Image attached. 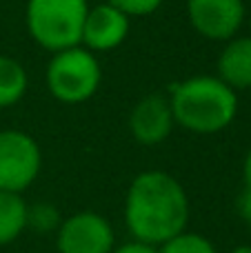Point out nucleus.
Returning a JSON list of instances; mask_svg holds the SVG:
<instances>
[{
    "label": "nucleus",
    "mask_w": 251,
    "mask_h": 253,
    "mask_svg": "<svg viewBox=\"0 0 251 253\" xmlns=\"http://www.w3.org/2000/svg\"><path fill=\"white\" fill-rule=\"evenodd\" d=\"M243 178H245V191H251V149L247 151V156H245Z\"/></svg>",
    "instance_id": "18"
},
{
    "label": "nucleus",
    "mask_w": 251,
    "mask_h": 253,
    "mask_svg": "<svg viewBox=\"0 0 251 253\" xmlns=\"http://www.w3.org/2000/svg\"><path fill=\"white\" fill-rule=\"evenodd\" d=\"M111 253H158V247H151V245H145V242H127V245L118 247V249H114Z\"/></svg>",
    "instance_id": "16"
},
{
    "label": "nucleus",
    "mask_w": 251,
    "mask_h": 253,
    "mask_svg": "<svg viewBox=\"0 0 251 253\" xmlns=\"http://www.w3.org/2000/svg\"><path fill=\"white\" fill-rule=\"evenodd\" d=\"M102 83V69L96 53L84 49L83 44L69 47L51 53L44 71L47 91L62 105H83Z\"/></svg>",
    "instance_id": "4"
},
{
    "label": "nucleus",
    "mask_w": 251,
    "mask_h": 253,
    "mask_svg": "<svg viewBox=\"0 0 251 253\" xmlns=\"http://www.w3.org/2000/svg\"><path fill=\"white\" fill-rule=\"evenodd\" d=\"M173 126H176V120H173L169 98L160 93H149L142 100H138L129 114V131L133 140L142 147H156L165 142L171 135Z\"/></svg>",
    "instance_id": "9"
},
{
    "label": "nucleus",
    "mask_w": 251,
    "mask_h": 253,
    "mask_svg": "<svg viewBox=\"0 0 251 253\" xmlns=\"http://www.w3.org/2000/svg\"><path fill=\"white\" fill-rule=\"evenodd\" d=\"M229 253H251V247H238V249H234Z\"/></svg>",
    "instance_id": "19"
},
{
    "label": "nucleus",
    "mask_w": 251,
    "mask_h": 253,
    "mask_svg": "<svg viewBox=\"0 0 251 253\" xmlns=\"http://www.w3.org/2000/svg\"><path fill=\"white\" fill-rule=\"evenodd\" d=\"M42 167L40 147L20 129L0 131V191L22 193L34 184Z\"/></svg>",
    "instance_id": "5"
},
{
    "label": "nucleus",
    "mask_w": 251,
    "mask_h": 253,
    "mask_svg": "<svg viewBox=\"0 0 251 253\" xmlns=\"http://www.w3.org/2000/svg\"><path fill=\"white\" fill-rule=\"evenodd\" d=\"M158 253H218V251L205 236L182 231L176 238L167 240L165 245H160Z\"/></svg>",
    "instance_id": "14"
},
{
    "label": "nucleus",
    "mask_w": 251,
    "mask_h": 253,
    "mask_svg": "<svg viewBox=\"0 0 251 253\" xmlns=\"http://www.w3.org/2000/svg\"><path fill=\"white\" fill-rule=\"evenodd\" d=\"M87 11L89 0H27V34L51 53L78 47Z\"/></svg>",
    "instance_id": "3"
},
{
    "label": "nucleus",
    "mask_w": 251,
    "mask_h": 253,
    "mask_svg": "<svg viewBox=\"0 0 251 253\" xmlns=\"http://www.w3.org/2000/svg\"><path fill=\"white\" fill-rule=\"evenodd\" d=\"M218 78L234 91L251 89V36L227 40L218 56Z\"/></svg>",
    "instance_id": "10"
},
{
    "label": "nucleus",
    "mask_w": 251,
    "mask_h": 253,
    "mask_svg": "<svg viewBox=\"0 0 251 253\" xmlns=\"http://www.w3.org/2000/svg\"><path fill=\"white\" fill-rule=\"evenodd\" d=\"M29 89V76L20 60L0 56V109L18 105Z\"/></svg>",
    "instance_id": "11"
},
{
    "label": "nucleus",
    "mask_w": 251,
    "mask_h": 253,
    "mask_svg": "<svg viewBox=\"0 0 251 253\" xmlns=\"http://www.w3.org/2000/svg\"><path fill=\"white\" fill-rule=\"evenodd\" d=\"M247 16L243 0H187V18L198 36L213 42L236 38Z\"/></svg>",
    "instance_id": "6"
},
{
    "label": "nucleus",
    "mask_w": 251,
    "mask_h": 253,
    "mask_svg": "<svg viewBox=\"0 0 251 253\" xmlns=\"http://www.w3.org/2000/svg\"><path fill=\"white\" fill-rule=\"evenodd\" d=\"M129 27H131V18L127 13L109 2H100L96 7H89L80 44L91 53L114 51L127 40Z\"/></svg>",
    "instance_id": "8"
},
{
    "label": "nucleus",
    "mask_w": 251,
    "mask_h": 253,
    "mask_svg": "<svg viewBox=\"0 0 251 253\" xmlns=\"http://www.w3.org/2000/svg\"><path fill=\"white\" fill-rule=\"evenodd\" d=\"M114 229L109 220L93 211H80L62 220L58 227V253H111Z\"/></svg>",
    "instance_id": "7"
},
{
    "label": "nucleus",
    "mask_w": 251,
    "mask_h": 253,
    "mask_svg": "<svg viewBox=\"0 0 251 253\" xmlns=\"http://www.w3.org/2000/svg\"><path fill=\"white\" fill-rule=\"evenodd\" d=\"M167 98L176 125L191 133H218L238 116V91L218 76H194L176 83Z\"/></svg>",
    "instance_id": "2"
},
{
    "label": "nucleus",
    "mask_w": 251,
    "mask_h": 253,
    "mask_svg": "<svg viewBox=\"0 0 251 253\" xmlns=\"http://www.w3.org/2000/svg\"><path fill=\"white\" fill-rule=\"evenodd\" d=\"M27 229V202L20 193L0 191V247L11 245Z\"/></svg>",
    "instance_id": "12"
},
{
    "label": "nucleus",
    "mask_w": 251,
    "mask_h": 253,
    "mask_svg": "<svg viewBox=\"0 0 251 253\" xmlns=\"http://www.w3.org/2000/svg\"><path fill=\"white\" fill-rule=\"evenodd\" d=\"M60 213L49 202H38V205H27V229L38 233H51L60 227Z\"/></svg>",
    "instance_id": "13"
},
{
    "label": "nucleus",
    "mask_w": 251,
    "mask_h": 253,
    "mask_svg": "<svg viewBox=\"0 0 251 253\" xmlns=\"http://www.w3.org/2000/svg\"><path fill=\"white\" fill-rule=\"evenodd\" d=\"M249 31H251V18H249ZM251 36V34H249Z\"/></svg>",
    "instance_id": "20"
},
{
    "label": "nucleus",
    "mask_w": 251,
    "mask_h": 253,
    "mask_svg": "<svg viewBox=\"0 0 251 253\" xmlns=\"http://www.w3.org/2000/svg\"><path fill=\"white\" fill-rule=\"evenodd\" d=\"M238 211L243 215V220L247 222V227L251 229V191H245L238 200Z\"/></svg>",
    "instance_id": "17"
},
{
    "label": "nucleus",
    "mask_w": 251,
    "mask_h": 253,
    "mask_svg": "<svg viewBox=\"0 0 251 253\" xmlns=\"http://www.w3.org/2000/svg\"><path fill=\"white\" fill-rule=\"evenodd\" d=\"M187 220L189 200L173 175L151 169L133 178L125 198V222L138 242L165 245L185 231Z\"/></svg>",
    "instance_id": "1"
},
{
    "label": "nucleus",
    "mask_w": 251,
    "mask_h": 253,
    "mask_svg": "<svg viewBox=\"0 0 251 253\" xmlns=\"http://www.w3.org/2000/svg\"><path fill=\"white\" fill-rule=\"evenodd\" d=\"M105 2L114 4L116 9L127 13L129 18H138V16H151L154 11H158L165 0H105Z\"/></svg>",
    "instance_id": "15"
}]
</instances>
